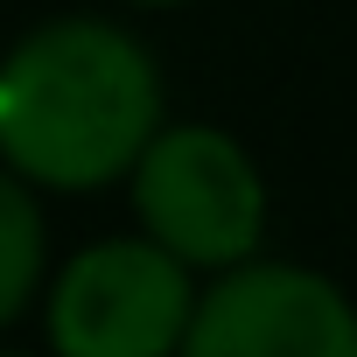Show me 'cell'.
I'll use <instances>...</instances> for the list:
<instances>
[{"instance_id":"6da1fadb","label":"cell","mask_w":357,"mask_h":357,"mask_svg":"<svg viewBox=\"0 0 357 357\" xmlns=\"http://www.w3.org/2000/svg\"><path fill=\"white\" fill-rule=\"evenodd\" d=\"M161 70L105 15H63L0 56V161L36 190H105L161 133Z\"/></svg>"},{"instance_id":"8992f818","label":"cell","mask_w":357,"mask_h":357,"mask_svg":"<svg viewBox=\"0 0 357 357\" xmlns=\"http://www.w3.org/2000/svg\"><path fill=\"white\" fill-rule=\"evenodd\" d=\"M133 8H183V0H133Z\"/></svg>"},{"instance_id":"52a82bcc","label":"cell","mask_w":357,"mask_h":357,"mask_svg":"<svg viewBox=\"0 0 357 357\" xmlns=\"http://www.w3.org/2000/svg\"><path fill=\"white\" fill-rule=\"evenodd\" d=\"M0 357H29V350H0Z\"/></svg>"},{"instance_id":"5b68a950","label":"cell","mask_w":357,"mask_h":357,"mask_svg":"<svg viewBox=\"0 0 357 357\" xmlns=\"http://www.w3.org/2000/svg\"><path fill=\"white\" fill-rule=\"evenodd\" d=\"M50 273V225L36 204V183L0 161V329H15L29 315V301L43 294Z\"/></svg>"},{"instance_id":"3957f363","label":"cell","mask_w":357,"mask_h":357,"mask_svg":"<svg viewBox=\"0 0 357 357\" xmlns=\"http://www.w3.org/2000/svg\"><path fill=\"white\" fill-rule=\"evenodd\" d=\"M197 273L140 238H98L56 266L43 329L50 357H175L197 315Z\"/></svg>"},{"instance_id":"7a4b0ae2","label":"cell","mask_w":357,"mask_h":357,"mask_svg":"<svg viewBox=\"0 0 357 357\" xmlns=\"http://www.w3.org/2000/svg\"><path fill=\"white\" fill-rule=\"evenodd\" d=\"M133 183V218L140 231L175 252L190 273H231L259 259L266 238V183L252 154L218 133V126H161L154 147L140 154Z\"/></svg>"},{"instance_id":"277c9868","label":"cell","mask_w":357,"mask_h":357,"mask_svg":"<svg viewBox=\"0 0 357 357\" xmlns=\"http://www.w3.org/2000/svg\"><path fill=\"white\" fill-rule=\"evenodd\" d=\"M175 357H357V308L315 266L245 259L211 273Z\"/></svg>"}]
</instances>
